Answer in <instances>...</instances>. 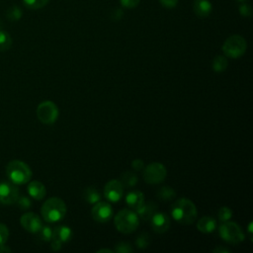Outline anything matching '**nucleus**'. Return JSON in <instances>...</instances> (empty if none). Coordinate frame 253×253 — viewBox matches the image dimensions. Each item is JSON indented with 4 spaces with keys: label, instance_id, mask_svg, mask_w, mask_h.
<instances>
[{
    "label": "nucleus",
    "instance_id": "f257e3e1",
    "mask_svg": "<svg viewBox=\"0 0 253 253\" xmlns=\"http://www.w3.org/2000/svg\"><path fill=\"white\" fill-rule=\"evenodd\" d=\"M171 215L178 223L192 224L197 218V209L194 203L186 198L178 199L171 206Z\"/></svg>",
    "mask_w": 253,
    "mask_h": 253
},
{
    "label": "nucleus",
    "instance_id": "f03ea898",
    "mask_svg": "<svg viewBox=\"0 0 253 253\" xmlns=\"http://www.w3.org/2000/svg\"><path fill=\"white\" fill-rule=\"evenodd\" d=\"M41 213L42 218L47 222L59 221L65 216L66 205L57 197L49 198L42 206Z\"/></svg>",
    "mask_w": 253,
    "mask_h": 253
},
{
    "label": "nucleus",
    "instance_id": "7ed1b4c3",
    "mask_svg": "<svg viewBox=\"0 0 253 253\" xmlns=\"http://www.w3.org/2000/svg\"><path fill=\"white\" fill-rule=\"evenodd\" d=\"M6 173L10 182L16 185L26 184L32 178L31 168L25 162L20 160H13L9 162L6 168Z\"/></svg>",
    "mask_w": 253,
    "mask_h": 253
},
{
    "label": "nucleus",
    "instance_id": "20e7f679",
    "mask_svg": "<svg viewBox=\"0 0 253 253\" xmlns=\"http://www.w3.org/2000/svg\"><path fill=\"white\" fill-rule=\"evenodd\" d=\"M114 222L118 231L128 234L137 228L139 224V217L136 212L127 209H124L115 215Z\"/></svg>",
    "mask_w": 253,
    "mask_h": 253
},
{
    "label": "nucleus",
    "instance_id": "39448f33",
    "mask_svg": "<svg viewBox=\"0 0 253 253\" xmlns=\"http://www.w3.org/2000/svg\"><path fill=\"white\" fill-rule=\"evenodd\" d=\"M221 48L226 56L230 58H238L245 53L247 42L243 37L233 35L225 40Z\"/></svg>",
    "mask_w": 253,
    "mask_h": 253
},
{
    "label": "nucleus",
    "instance_id": "423d86ee",
    "mask_svg": "<svg viewBox=\"0 0 253 253\" xmlns=\"http://www.w3.org/2000/svg\"><path fill=\"white\" fill-rule=\"evenodd\" d=\"M218 233L221 239L230 244H237L244 240L245 236L241 227L233 221H224L218 228Z\"/></svg>",
    "mask_w": 253,
    "mask_h": 253
},
{
    "label": "nucleus",
    "instance_id": "0eeeda50",
    "mask_svg": "<svg viewBox=\"0 0 253 253\" xmlns=\"http://www.w3.org/2000/svg\"><path fill=\"white\" fill-rule=\"evenodd\" d=\"M167 175V170L163 164L153 162L144 166L143 168V180L147 184H159L164 181Z\"/></svg>",
    "mask_w": 253,
    "mask_h": 253
},
{
    "label": "nucleus",
    "instance_id": "6e6552de",
    "mask_svg": "<svg viewBox=\"0 0 253 253\" xmlns=\"http://www.w3.org/2000/svg\"><path fill=\"white\" fill-rule=\"evenodd\" d=\"M37 117L44 125L53 124L58 118L57 106L51 101H43L37 108Z\"/></svg>",
    "mask_w": 253,
    "mask_h": 253
},
{
    "label": "nucleus",
    "instance_id": "1a4fd4ad",
    "mask_svg": "<svg viewBox=\"0 0 253 253\" xmlns=\"http://www.w3.org/2000/svg\"><path fill=\"white\" fill-rule=\"evenodd\" d=\"M19 197V189L16 184L12 182H1L0 183V203L2 205L15 204Z\"/></svg>",
    "mask_w": 253,
    "mask_h": 253
},
{
    "label": "nucleus",
    "instance_id": "9d476101",
    "mask_svg": "<svg viewBox=\"0 0 253 253\" xmlns=\"http://www.w3.org/2000/svg\"><path fill=\"white\" fill-rule=\"evenodd\" d=\"M91 214L97 222H108L113 216V209L108 203L97 202L92 208Z\"/></svg>",
    "mask_w": 253,
    "mask_h": 253
},
{
    "label": "nucleus",
    "instance_id": "9b49d317",
    "mask_svg": "<svg viewBox=\"0 0 253 253\" xmlns=\"http://www.w3.org/2000/svg\"><path fill=\"white\" fill-rule=\"evenodd\" d=\"M124 195V186L120 180H110L104 187L105 198L112 203H116L122 199Z\"/></svg>",
    "mask_w": 253,
    "mask_h": 253
},
{
    "label": "nucleus",
    "instance_id": "f8f14e48",
    "mask_svg": "<svg viewBox=\"0 0 253 253\" xmlns=\"http://www.w3.org/2000/svg\"><path fill=\"white\" fill-rule=\"evenodd\" d=\"M20 222L24 229L32 233H37L42 226L41 218L34 212L24 213L20 218Z\"/></svg>",
    "mask_w": 253,
    "mask_h": 253
},
{
    "label": "nucleus",
    "instance_id": "ddd939ff",
    "mask_svg": "<svg viewBox=\"0 0 253 253\" xmlns=\"http://www.w3.org/2000/svg\"><path fill=\"white\" fill-rule=\"evenodd\" d=\"M151 227L156 233L166 232L170 227V217L164 212H155L150 218Z\"/></svg>",
    "mask_w": 253,
    "mask_h": 253
},
{
    "label": "nucleus",
    "instance_id": "4468645a",
    "mask_svg": "<svg viewBox=\"0 0 253 253\" xmlns=\"http://www.w3.org/2000/svg\"><path fill=\"white\" fill-rule=\"evenodd\" d=\"M157 211V204L153 201L144 202L137 210H135L136 214L143 220H148Z\"/></svg>",
    "mask_w": 253,
    "mask_h": 253
},
{
    "label": "nucleus",
    "instance_id": "2eb2a0df",
    "mask_svg": "<svg viewBox=\"0 0 253 253\" xmlns=\"http://www.w3.org/2000/svg\"><path fill=\"white\" fill-rule=\"evenodd\" d=\"M193 9L198 17L206 18L211 13L212 5L210 0H194Z\"/></svg>",
    "mask_w": 253,
    "mask_h": 253
},
{
    "label": "nucleus",
    "instance_id": "dca6fc26",
    "mask_svg": "<svg viewBox=\"0 0 253 253\" xmlns=\"http://www.w3.org/2000/svg\"><path fill=\"white\" fill-rule=\"evenodd\" d=\"M126 203L130 209L135 211L144 203V195L138 190L129 191L126 196Z\"/></svg>",
    "mask_w": 253,
    "mask_h": 253
},
{
    "label": "nucleus",
    "instance_id": "f3484780",
    "mask_svg": "<svg viewBox=\"0 0 253 253\" xmlns=\"http://www.w3.org/2000/svg\"><path fill=\"white\" fill-rule=\"evenodd\" d=\"M28 193L35 200H42L45 196V187L40 181H32L28 185Z\"/></svg>",
    "mask_w": 253,
    "mask_h": 253
},
{
    "label": "nucleus",
    "instance_id": "a211bd4d",
    "mask_svg": "<svg viewBox=\"0 0 253 253\" xmlns=\"http://www.w3.org/2000/svg\"><path fill=\"white\" fill-rule=\"evenodd\" d=\"M197 228L203 233H211L216 228V221L211 216H204L198 220Z\"/></svg>",
    "mask_w": 253,
    "mask_h": 253
},
{
    "label": "nucleus",
    "instance_id": "6ab92c4d",
    "mask_svg": "<svg viewBox=\"0 0 253 253\" xmlns=\"http://www.w3.org/2000/svg\"><path fill=\"white\" fill-rule=\"evenodd\" d=\"M71 236H72V231L66 225L56 226L52 230V238H55V239L59 240L61 243L62 242H67L71 238Z\"/></svg>",
    "mask_w": 253,
    "mask_h": 253
},
{
    "label": "nucleus",
    "instance_id": "aec40b11",
    "mask_svg": "<svg viewBox=\"0 0 253 253\" xmlns=\"http://www.w3.org/2000/svg\"><path fill=\"white\" fill-rule=\"evenodd\" d=\"M138 178L132 172H124L120 177V182L124 187L131 188L137 184Z\"/></svg>",
    "mask_w": 253,
    "mask_h": 253
},
{
    "label": "nucleus",
    "instance_id": "412c9836",
    "mask_svg": "<svg viewBox=\"0 0 253 253\" xmlns=\"http://www.w3.org/2000/svg\"><path fill=\"white\" fill-rule=\"evenodd\" d=\"M83 198L89 204H96L97 202L100 201L101 195L96 188L88 187L83 192Z\"/></svg>",
    "mask_w": 253,
    "mask_h": 253
},
{
    "label": "nucleus",
    "instance_id": "4be33fe9",
    "mask_svg": "<svg viewBox=\"0 0 253 253\" xmlns=\"http://www.w3.org/2000/svg\"><path fill=\"white\" fill-rule=\"evenodd\" d=\"M156 195H157L158 199L161 200V201H170V200H172L173 198H175L176 193H175L174 189H172L171 187L164 186V187L160 188V189L157 191Z\"/></svg>",
    "mask_w": 253,
    "mask_h": 253
},
{
    "label": "nucleus",
    "instance_id": "5701e85b",
    "mask_svg": "<svg viewBox=\"0 0 253 253\" xmlns=\"http://www.w3.org/2000/svg\"><path fill=\"white\" fill-rule=\"evenodd\" d=\"M227 67V59L223 55H216L212 60V69L217 72H223Z\"/></svg>",
    "mask_w": 253,
    "mask_h": 253
},
{
    "label": "nucleus",
    "instance_id": "b1692460",
    "mask_svg": "<svg viewBox=\"0 0 253 253\" xmlns=\"http://www.w3.org/2000/svg\"><path fill=\"white\" fill-rule=\"evenodd\" d=\"M12 45V38L5 31H0V51L8 50Z\"/></svg>",
    "mask_w": 253,
    "mask_h": 253
},
{
    "label": "nucleus",
    "instance_id": "393cba45",
    "mask_svg": "<svg viewBox=\"0 0 253 253\" xmlns=\"http://www.w3.org/2000/svg\"><path fill=\"white\" fill-rule=\"evenodd\" d=\"M49 0H23L24 4L33 10H37V9H41L42 7H44Z\"/></svg>",
    "mask_w": 253,
    "mask_h": 253
},
{
    "label": "nucleus",
    "instance_id": "a878e982",
    "mask_svg": "<svg viewBox=\"0 0 253 253\" xmlns=\"http://www.w3.org/2000/svg\"><path fill=\"white\" fill-rule=\"evenodd\" d=\"M232 216V211L227 208V207H221L219 210H218V212H217V217H218V220L220 222H224V221H227L231 218Z\"/></svg>",
    "mask_w": 253,
    "mask_h": 253
},
{
    "label": "nucleus",
    "instance_id": "bb28decb",
    "mask_svg": "<svg viewBox=\"0 0 253 253\" xmlns=\"http://www.w3.org/2000/svg\"><path fill=\"white\" fill-rule=\"evenodd\" d=\"M37 233H39L40 239L43 241H49L52 238V229L49 226H42Z\"/></svg>",
    "mask_w": 253,
    "mask_h": 253
},
{
    "label": "nucleus",
    "instance_id": "cd10ccee",
    "mask_svg": "<svg viewBox=\"0 0 253 253\" xmlns=\"http://www.w3.org/2000/svg\"><path fill=\"white\" fill-rule=\"evenodd\" d=\"M21 17H22V10L17 6H13L7 11V18L10 21H18Z\"/></svg>",
    "mask_w": 253,
    "mask_h": 253
},
{
    "label": "nucleus",
    "instance_id": "c85d7f7f",
    "mask_svg": "<svg viewBox=\"0 0 253 253\" xmlns=\"http://www.w3.org/2000/svg\"><path fill=\"white\" fill-rule=\"evenodd\" d=\"M135 244H136V246H137L138 248H140V249L146 248V247L148 246V244H149V236H148V234H146V233L140 234V235L136 238Z\"/></svg>",
    "mask_w": 253,
    "mask_h": 253
},
{
    "label": "nucleus",
    "instance_id": "c756f323",
    "mask_svg": "<svg viewBox=\"0 0 253 253\" xmlns=\"http://www.w3.org/2000/svg\"><path fill=\"white\" fill-rule=\"evenodd\" d=\"M132 251V248L129 243L126 242H120L115 247V252L118 253H129Z\"/></svg>",
    "mask_w": 253,
    "mask_h": 253
},
{
    "label": "nucleus",
    "instance_id": "7c9ffc66",
    "mask_svg": "<svg viewBox=\"0 0 253 253\" xmlns=\"http://www.w3.org/2000/svg\"><path fill=\"white\" fill-rule=\"evenodd\" d=\"M16 203L18 204L19 208L22 209V210H27L31 207L32 203H31V200L30 198L26 197V196H21V197H18Z\"/></svg>",
    "mask_w": 253,
    "mask_h": 253
},
{
    "label": "nucleus",
    "instance_id": "2f4dec72",
    "mask_svg": "<svg viewBox=\"0 0 253 253\" xmlns=\"http://www.w3.org/2000/svg\"><path fill=\"white\" fill-rule=\"evenodd\" d=\"M8 237H9L8 227L5 224L0 223V246L4 245L6 243Z\"/></svg>",
    "mask_w": 253,
    "mask_h": 253
},
{
    "label": "nucleus",
    "instance_id": "473e14b6",
    "mask_svg": "<svg viewBox=\"0 0 253 253\" xmlns=\"http://www.w3.org/2000/svg\"><path fill=\"white\" fill-rule=\"evenodd\" d=\"M239 12L242 16L244 17H249L251 16V7L249 4H246V3H243L239 6Z\"/></svg>",
    "mask_w": 253,
    "mask_h": 253
},
{
    "label": "nucleus",
    "instance_id": "72a5a7b5",
    "mask_svg": "<svg viewBox=\"0 0 253 253\" xmlns=\"http://www.w3.org/2000/svg\"><path fill=\"white\" fill-rule=\"evenodd\" d=\"M120 1L124 7L128 8V9L136 7L140 2V0H120Z\"/></svg>",
    "mask_w": 253,
    "mask_h": 253
},
{
    "label": "nucleus",
    "instance_id": "f704fd0d",
    "mask_svg": "<svg viewBox=\"0 0 253 253\" xmlns=\"http://www.w3.org/2000/svg\"><path fill=\"white\" fill-rule=\"evenodd\" d=\"M159 2L163 7L171 9V8H174L177 5L178 0H159Z\"/></svg>",
    "mask_w": 253,
    "mask_h": 253
},
{
    "label": "nucleus",
    "instance_id": "c9c22d12",
    "mask_svg": "<svg viewBox=\"0 0 253 253\" xmlns=\"http://www.w3.org/2000/svg\"><path fill=\"white\" fill-rule=\"evenodd\" d=\"M131 166L134 170L136 171H140L144 168V163L141 159H134L132 162H131Z\"/></svg>",
    "mask_w": 253,
    "mask_h": 253
},
{
    "label": "nucleus",
    "instance_id": "e433bc0d",
    "mask_svg": "<svg viewBox=\"0 0 253 253\" xmlns=\"http://www.w3.org/2000/svg\"><path fill=\"white\" fill-rule=\"evenodd\" d=\"M51 249L53 251H58L61 248V242L55 238H51Z\"/></svg>",
    "mask_w": 253,
    "mask_h": 253
},
{
    "label": "nucleus",
    "instance_id": "4c0bfd02",
    "mask_svg": "<svg viewBox=\"0 0 253 253\" xmlns=\"http://www.w3.org/2000/svg\"><path fill=\"white\" fill-rule=\"evenodd\" d=\"M212 251H213V252H215V253H228V252H230V250H229V249L224 248V247H220V246H218V247L214 248Z\"/></svg>",
    "mask_w": 253,
    "mask_h": 253
},
{
    "label": "nucleus",
    "instance_id": "58836bf2",
    "mask_svg": "<svg viewBox=\"0 0 253 253\" xmlns=\"http://www.w3.org/2000/svg\"><path fill=\"white\" fill-rule=\"evenodd\" d=\"M97 252H98V253H100V252H108V253H112L113 251H112L111 249H100V250H98Z\"/></svg>",
    "mask_w": 253,
    "mask_h": 253
},
{
    "label": "nucleus",
    "instance_id": "ea45409f",
    "mask_svg": "<svg viewBox=\"0 0 253 253\" xmlns=\"http://www.w3.org/2000/svg\"><path fill=\"white\" fill-rule=\"evenodd\" d=\"M238 1H244V0H238Z\"/></svg>",
    "mask_w": 253,
    "mask_h": 253
}]
</instances>
